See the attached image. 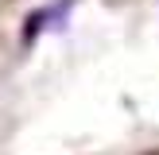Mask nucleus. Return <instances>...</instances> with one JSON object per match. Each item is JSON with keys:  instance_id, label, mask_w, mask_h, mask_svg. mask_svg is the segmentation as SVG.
Instances as JSON below:
<instances>
[{"instance_id": "f257e3e1", "label": "nucleus", "mask_w": 159, "mask_h": 155, "mask_svg": "<svg viewBox=\"0 0 159 155\" xmlns=\"http://www.w3.org/2000/svg\"><path fill=\"white\" fill-rule=\"evenodd\" d=\"M70 4H74V0H58V4H51V8H39V12L27 20V27H23V43H35L39 27H51V23H58L62 16L70 12Z\"/></svg>"}]
</instances>
